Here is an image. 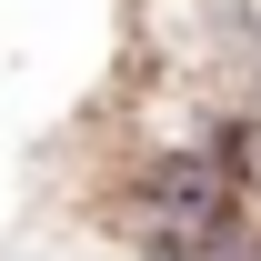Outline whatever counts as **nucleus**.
I'll return each instance as SVG.
<instances>
[]
</instances>
